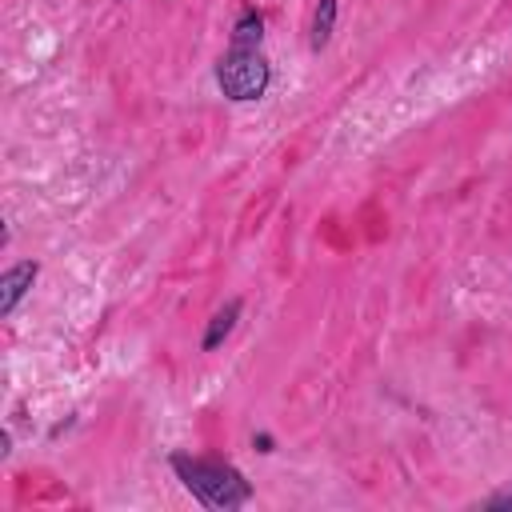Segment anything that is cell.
Wrapping results in <instances>:
<instances>
[{
	"instance_id": "cell-4",
	"label": "cell",
	"mask_w": 512,
	"mask_h": 512,
	"mask_svg": "<svg viewBox=\"0 0 512 512\" xmlns=\"http://www.w3.org/2000/svg\"><path fill=\"white\" fill-rule=\"evenodd\" d=\"M332 24H336V0H320L316 4V16H312V52H320L328 40H332Z\"/></svg>"
},
{
	"instance_id": "cell-7",
	"label": "cell",
	"mask_w": 512,
	"mask_h": 512,
	"mask_svg": "<svg viewBox=\"0 0 512 512\" xmlns=\"http://www.w3.org/2000/svg\"><path fill=\"white\" fill-rule=\"evenodd\" d=\"M484 508H512V488H508V492H500V496H492Z\"/></svg>"
},
{
	"instance_id": "cell-5",
	"label": "cell",
	"mask_w": 512,
	"mask_h": 512,
	"mask_svg": "<svg viewBox=\"0 0 512 512\" xmlns=\"http://www.w3.org/2000/svg\"><path fill=\"white\" fill-rule=\"evenodd\" d=\"M236 316H240V300H228L216 316H212V324H208V332H204V348H216L228 332H232V324H236Z\"/></svg>"
},
{
	"instance_id": "cell-1",
	"label": "cell",
	"mask_w": 512,
	"mask_h": 512,
	"mask_svg": "<svg viewBox=\"0 0 512 512\" xmlns=\"http://www.w3.org/2000/svg\"><path fill=\"white\" fill-rule=\"evenodd\" d=\"M172 468H176V476L184 480V488H188L200 504H208V508H240V504H248V496H252V484H248L236 468H228V464L172 456Z\"/></svg>"
},
{
	"instance_id": "cell-3",
	"label": "cell",
	"mask_w": 512,
	"mask_h": 512,
	"mask_svg": "<svg viewBox=\"0 0 512 512\" xmlns=\"http://www.w3.org/2000/svg\"><path fill=\"white\" fill-rule=\"evenodd\" d=\"M32 280H36V264H32V260H24V264H16V268L4 272V280H0V312H4V316H8V312L16 308V300L32 288Z\"/></svg>"
},
{
	"instance_id": "cell-6",
	"label": "cell",
	"mask_w": 512,
	"mask_h": 512,
	"mask_svg": "<svg viewBox=\"0 0 512 512\" xmlns=\"http://www.w3.org/2000/svg\"><path fill=\"white\" fill-rule=\"evenodd\" d=\"M260 28H264V20H260L256 12H244V16L236 20L232 48H260Z\"/></svg>"
},
{
	"instance_id": "cell-2",
	"label": "cell",
	"mask_w": 512,
	"mask_h": 512,
	"mask_svg": "<svg viewBox=\"0 0 512 512\" xmlns=\"http://www.w3.org/2000/svg\"><path fill=\"white\" fill-rule=\"evenodd\" d=\"M216 84L228 100H256L268 88V60L260 48H228V56L216 64Z\"/></svg>"
}]
</instances>
